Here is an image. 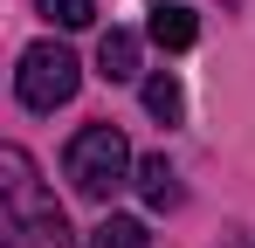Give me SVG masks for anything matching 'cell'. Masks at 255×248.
Masks as SVG:
<instances>
[{
  "instance_id": "277c9868",
  "label": "cell",
  "mask_w": 255,
  "mask_h": 248,
  "mask_svg": "<svg viewBox=\"0 0 255 248\" xmlns=\"http://www.w3.org/2000/svg\"><path fill=\"white\" fill-rule=\"evenodd\" d=\"M145 35L159 41V48H193V35H200V21H193L186 7H172V0H159V7H152V21H145Z\"/></svg>"
},
{
  "instance_id": "8992f818",
  "label": "cell",
  "mask_w": 255,
  "mask_h": 248,
  "mask_svg": "<svg viewBox=\"0 0 255 248\" xmlns=\"http://www.w3.org/2000/svg\"><path fill=\"white\" fill-rule=\"evenodd\" d=\"M138 193H145V207H179V172L166 159H145L138 165Z\"/></svg>"
},
{
  "instance_id": "7a4b0ae2",
  "label": "cell",
  "mask_w": 255,
  "mask_h": 248,
  "mask_svg": "<svg viewBox=\"0 0 255 248\" xmlns=\"http://www.w3.org/2000/svg\"><path fill=\"white\" fill-rule=\"evenodd\" d=\"M62 172H69V186L83 193V200H111L118 186H125L131 172V145L118 124H83L76 138H69V152H62Z\"/></svg>"
},
{
  "instance_id": "6da1fadb",
  "label": "cell",
  "mask_w": 255,
  "mask_h": 248,
  "mask_svg": "<svg viewBox=\"0 0 255 248\" xmlns=\"http://www.w3.org/2000/svg\"><path fill=\"white\" fill-rule=\"evenodd\" d=\"M0 193H7V248H76L62 207L42 193V179H35L21 145L0 152Z\"/></svg>"
},
{
  "instance_id": "ba28073f",
  "label": "cell",
  "mask_w": 255,
  "mask_h": 248,
  "mask_svg": "<svg viewBox=\"0 0 255 248\" xmlns=\"http://www.w3.org/2000/svg\"><path fill=\"white\" fill-rule=\"evenodd\" d=\"M145 111L166 118V124H179V118H186V90H179L172 76H152V83H145Z\"/></svg>"
},
{
  "instance_id": "9c48e42d",
  "label": "cell",
  "mask_w": 255,
  "mask_h": 248,
  "mask_svg": "<svg viewBox=\"0 0 255 248\" xmlns=\"http://www.w3.org/2000/svg\"><path fill=\"white\" fill-rule=\"evenodd\" d=\"M42 14L55 21V28H90V21H97L90 0H42Z\"/></svg>"
},
{
  "instance_id": "3957f363",
  "label": "cell",
  "mask_w": 255,
  "mask_h": 248,
  "mask_svg": "<svg viewBox=\"0 0 255 248\" xmlns=\"http://www.w3.org/2000/svg\"><path fill=\"white\" fill-rule=\"evenodd\" d=\"M76 83H83V62H76L69 48H55V41H35V48L21 55V69H14V97H21L28 111H62V104L76 97Z\"/></svg>"
},
{
  "instance_id": "52a82bcc",
  "label": "cell",
  "mask_w": 255,
  "mask_h": 248,
  "mask_svg": "<svg viewBox=\"0 0 255 248\" xmlns=\"http://www.w3.org/2000/svg\"><path fill=\"white\" fill-rule=\"evenodd\" d=\"M90 248H152V235H145V221H131V214H111V221L90 235Z\"/></svg>"
},
{
  "instance_id": "5b68a950",
  "label": "cell",
  "mask_w": 255,
  "mask_h": 248,
  "mask_svg": "<svg viewBox=\"0 0 255 248\" xmlns=\"http://www.w3.org/2000/svg\"><path fill=\"white\" fill-rule=\"evenodd\" d=\"M97 69H104L111 83H131V76H138V35L111 28V35L97 41Z\"/></svg>"
}]
</instances>
